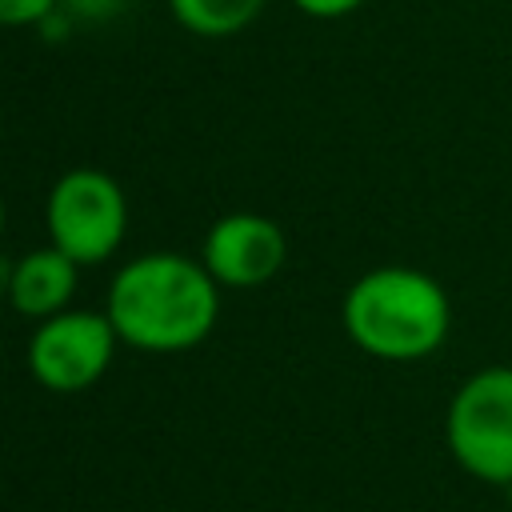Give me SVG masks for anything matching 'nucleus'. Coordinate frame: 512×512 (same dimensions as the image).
<instances>
[{
	"label": "nucleus",
	"instance_id": "nucleus-5",
	"mask_svg": "<svg viewBox=\"0 0 512 512\" xmlns=\"http://www.w3.org/2000/svg\"><path fill=\"white\" fill-rule=\"evenodd\" d=\"M116 344L120 336L108 312L64 308L28 336V372L48 392H84L108 372Z\"/></svg>",
	"mask_w": 512,
	"mask_h": 512
},
{
	"label": "nucleus",
	"instance_id": "nucleus-9",
	"mask_svg": "<svg viewBox=\"0 0 512 512\" xmlns=\"http://www.w3.org/2000/svg\"><path fill=\"white\" fill-rule=\"evenodd\" d=\"M60 0H0V28H40Z\"/></svg>",
	"mask_w": 512,
	"mask_h": 512
},
{
	"label": "nucleus",
	"instance_id": "nucleus-1",
	"mask_svg": "<svg viewBox=\"0 0 512 512\" xmlns=\"http://www.w3.org/2000/svg\"><path fill=\"white\" fill-rule=\"evenodd\" d=\"M104 312L120 344L172 356L208 340L220 320V284L204 260L184 252H144L112 276Z\"/></svg>",
	"mask_w": 512,
	"mask_h": 512
},
{
	"label": "nucleus",
	"instance_id": "nucleus-12",
	"mask_svg": "<svg viewBox=\"0 0 512 512\" xmlns=\"http://www.w3.org/2000/svg\"><path fill=\"white\" fill-rule=\"evenodd\" d=\"M4 224H8V208H4V196H0V236H4Z\"/></svg>",
	"mask_w": 512,
	"mask_h": 512
},
{
	"label": "nucleus",
	"instance_id": "nucleus-4",
	"mask_svg": "<svg viewBox=\"0 0 512 512\" xmlns=\"http://www.w3.org/2000/svg\"><path fill=\"white\" fill-rule=\"evenodd\" d=\"M444 440L468 476L500 488L512 480V364H488L452 392Z\"/></svg>",
	"mask_w": 512,
	"mask_h": 512
},
{
	"label": "nucleus",
	"instance_id": "nucleus-2",
	"mask_svg": "<svg viewBox=\"0 0 512 512\" xmlns=\"http://www.w3.org/2000/svg\"><path fill=\"white\" fill-rule=\"evenodd\" d=\"M348 340L392 364L432 356L452 328V304L440 280L408 264H380L352 280L340 304Z\"/></svg>",
	"mask_w": 512,
	"mask_h": 512
},
{
	"label": "nucleus",
	"instance_id": "nucleus-11",
	"mask_svg": "<svg viewBox=\"0 0 512 512\" xmlns=\"http://www.w3.org/2000/svg\"><path fill=\"white\" fill-rule=\"evenodd\" d=\"M304 16H316V20H340V16H352L364 0H292Z\"/></svg>",
	"mask_w": 512,
	"mask_h": 512
},
{
	"label": "nucleus",
	"instance_id": "nucleus-7",
	"mask_svg": "<svg viewBox=\"0 0 512 512\" xmlns=\"http://www.w3.org/2000/svg\"><path fill=\"white\" fill-rule=\"evenodd\" d=\"M76 284H80V264L72 256H64L56 244H44V248H32L20 260H12L4 292L20 316L48 320V316L72 308Z\"/></svg>",
	"mask_w": 512,
	"mask_h": 512
},
{
	"label": "nucleus",
	"instance_id": "nucleus-8",
	"mask_svg": "<svg viewBox=\"0 0 512 512\" xmlns=\"http://www.w3.org/2000/svg\"><path fill=\"white\" fill-rule=\"evenodd\" d=\"M168 12L184 32L220 40L244 32L264 12V0H168Z\"/></svg>",
	"mask_w": 512,
	"mask_h": 512
},
{
	"label": "nucleus",
	"instance_id": "nucleus-6",
	"mask_svg": "<svg viewBox=\"0 0 512 512\" xmlns=\"http://www.w3.org/2000/svg\"><path fill=\"white\" fill-rule=\"evenodd\" d=\"M200 260L220 288H260L280 276L288 260V236L272 216L224 212L204 232Z\"/></svg>",
	"mask_w": 512,
	"mask_h": 512
},
{
	"label": "nucleus",
	"instance_id": "nucleus-10",
	"mask_svg": "<svg viewBox=\"0 0 512 512\" xmlns=\"http://www.w3.org/2000/svg\"><path fill=\"white\" fill-rule=\"evenodd\" d=\"M128 0H60V8L72 16V20H112L120 16Z\"/></svg>",
	"mask_w": 512,
	"mask_h": 512
},
{
	"label": "nucleus",
	"instance_id": "nucleus-13",
	"mask_svg": "<svg viewBox=\"0 0 512 512\" xmlns=\"http://www.w3.org/2000/svg\"><path fill=\"white\" fill-rule=\"evenodd\" d=\"M504 492H508V504H512V480H508V484H504Z\"/></svg>",
	"mask_w": 512,
	"mask_h": 512
},
{
	"label": "nucleus",
	"instance_id": "nucleus-3",
	"mask_svg": "<svg viewBox=\"0 0 512 512\" xmlns=\"http://www.w3.org/2000/svg\"><path fill=\"white\" fill-rule=\"evenodd\" d=\"M44 228L48 244H56L80 268L104 264L128 236V196L104 168H68L48 188Z\"/></svg>",
	"mask_w": 512,
	"mask_h": 512
}]
</instances>
